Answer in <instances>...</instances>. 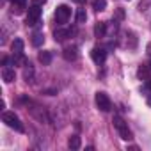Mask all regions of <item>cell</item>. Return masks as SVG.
I'll return each mask as SVG.
<instances>
[{
	"label": "cell",
	"instance_id": "obj_1",
	"mask_svg": "<svg viewBox=\"0 0 151 151\" xmlns=\"http://www.w3.org/2000/svg\"><path fill=\"white\" fill-rule=\"evenodd\" d=\"M114 126H116V130L119 132V137H121L123 140H132V132L128 130V124L124 123V119H123L121 116H116V117H114Z\"/></svg>",
	"mask_w": 151,
	"mask_h": 151
},
{
	"label": "cell",
	"instance_id": "obj_2",
	"mask_svg": "<svg viewBox=\"0 0 151 151\" xmlns=\"http://www.w3.org/2000/svg\"><path fill=\"white\" fill-rule=\"evenodd\" d=\"M2 121H4L9 128H14L16 132H23V124H22V121L18 119V116H16L14 112H4V114H2Z\"/></svg>",
	"mask_w": 151,
	"mask_h": 151
},
{
	"label": "cell",
	"instance_id": "obj_3",
	"mask_svg": "<svg viewBox=\"0 0 151 151\" xmlns=\"http://www.w3.org/2000/svg\"><path fill=\"white\" fill-rule=\"evenodd\" d=\"M71 18V9L68 7V6H59L57 9H55V22L59 23V25H66L68 23V20Z\"/></svg>",
	"mask_w": 151,
	"mask_h": 151
},
{
	"label": "cell",
	"instance_id": "obj_4",
	"mask_svg": "<svg viewBox=\"0 0 151 151\" xmlns=\"http://www.w3.org/2000/svg\"><path fill=\"white\" fill-rule=\"evenodd\" d=\"M39 18H41V6L32 4L29 7V13H27V25H30V27L37 25L39 23Z\"/></svg>",
	"mask_w": 151,
	"mask_h": 151
},
{
	"label": "cell",
	"instance_id": "obj_5",
	"mask_svg": "<svg viewBox=\"0 0 151 151\" xmlns=\"http://www.w3.org/2000/svg\"><path fill=\"white\" fill-rule=\"evenodd\" d=\"M96 105L101 112H109L112 109V101L105 93H96Z\"/></svg>",
	"mask_w": 151,
	"mask_h": 151
},
{
	"label": "cell",
	"instance_id": "obj_6",
	"mask_svg": "<svg viewBox=\"0 0 151 151\" xmlns=\"http://www.w3.org/2000/svg\"><path fill=\"white\" fill-rule=\"evenodd\" d=\"M91 57H93V60H94L96 64H103V62H105V59H107V50H105V48L96 46V48H93Z\"/></svg>",
	"mask_w": 151,
	"mask_h": 151
},
{
	"label": "cell",
	"instance_id": "obj_7",
	"mask_svg": "<svg viewBox=\"0 0 151 151\" xmlns=\"http://www.w3.org/2000/svg\"><path fill=\"white\" fill-rule=\"evenodd\" d=\"M73 34H75L73 29H59V30H55L53 37H55V41H64L66 37H71Z\"/></svg>",
	"mask_w": 151,
	"mask_h": 151
},
{
	"label": "cell",
	"instance_id": "obj_8",
	"mask_svg": "<svg viewBox=\"0 0 151 151\" xmlns=\"http://www.w3.org/2000/svg\"><path fill=\"white\" fill-rule=\"evenodd\" d=\"M77 57H78V48L75 46V45L64 48V59H66V60H75Z\"/></svg>",
	"mask_w": 151,
	"mask_h": 151
},
{
	"label": "cell",
	"instance_id": "obj_9",
	"mask_svg": "<svg viewBox=\"0 0 151 151\" xmlns=\"http://www.w3.org/2000/svg\"><path fill=\"white\" fill-rule=\"evenodd\" d=\"M2 78H4V82H6V84H11V82L16 78V73H14V69L6 66V68L2 69Z\"/></svg>",
	"mask_w": 151,
	"mask_h": 151
},
{
	"label": "cell",
	"instance_id": "obj_10",
	"mask_svg": "<svg viewBox=\"0 0 151 151\" xmlns=\"http://www.w3.org/2000/svg\"><path fill=\"white\" fill-rule=\"evenodd\" d=\"M105 32H107V25H105L103 22H98V23L94 25V36H96V37H103Z\"/></svg>",
	"mask_w": 151,
	"mask_h": 151
},
{
	"label": "cell",
	"instance_id": "obj_11",
	"mask_svg": "<svg viewBox=\"0 0 151 151\" xmlns=\"http://www.w3.org/2000/svg\"><path fill=\"white\" fill-rule=\"evenodd\" d=\"M68 146H69V149H80V146H82V140H80V137H77V135L69 137V140H68Z\"/></svg>",
	"mask_w": 151,
	"mask_h": 151
},
{
	"label": "cell",
	"instance_id": "obj_12",
	"mask_svg": "<svg viewBox=\"0 0 151 151\" xmlns=\"http://www.w3.org/2000/svg\"><path fill=\"white\" fill-rule=\"evenodd\" d=\"M13 53L14 55H22L23 53V41L22 39H14L13 41Z\"/></svg>",
	"mask_w": 151,
	"mask_h": 151
},
{
	"label": "cell",
	"instance_id": "obj_13",
	"mask_svg": "<svg viewBox=\"0 0 151 151\" xmlns=\"http://www.w3.org/2000/svg\"><path fill=\"white\" fill-rule=\"evenodd\" d=\"M39 62H43L45 66H48L52 62V52H46V50L39 52Z\"/></svg>",
	"mask_w": 151,
	"mask_h": 151
},
{
	"label": "cell",
	"instance_id": "obj_14",
	"mask_svg": "<svg viewBox=\"0 0 151 151\" xmlns=\"http://www.w3.org/2000/svg\"><path fill=\"white\" fill-rule=\"evenodd\" d=\"M43 43H45V36L41 32H34L32 34V45L34 46H41Z\"/></svg>",
	"mask_w": 151,
	"mask_h": 151
},
{
	"label": "cell",
	"instance_id": "obj_15",
	"mask_svg": "<svg viewBox=\"0 0 151 151\" xmlns=\"http://www.w3.org/2000/svg\"><path fill=\"white\" fill-rule=\"evenodd\" d=\"M107 0H93V9L94 11H105Z\"/></svg>",
	"mask_w": 151,
	"mask_h": 151
},
{
	"label": "cell",
	"instance_id": "obj_16",
	"mask_svg": "<svg viewBox=\"0 0 151 151\" xmlns=\"http://www.w3.org/2000/svg\"><path fill=\"white\" fill-rule=\"evenodd\" d=\"M139 77H140L142 80H147V78H149V68H147V66H140V68H139Z\"/></svg>",
	"mask_w": 151,
	"mask_h": 151
},
{
	"label": "cell",
	"instance_id": "obj_17",
	"mask_svg": "<svg viewBox=\"0 0 151 151\" xmlns=\"http://www.w3.org/2000/svg\"><path fill=\"white\" fill-rule=\"evenodd\" d=\"M86 20H87L86 9H78V13H77V22H78V23H86Z\"/></svg>",
	"mask_w": 151,
	"mask_h": 151
},
{
	"label": "cell",
	"instance_id": "obj_18",
	"mask_svg": "<svg viewBox=\"0 0 151 151\" xmlns=\"http://www.w3.org/2000/svg\"><path fill=\"white\" fill-rule=\"evenodd\" d=\"M11 4H14V6H22V7H25L27 6V0H9Z\"/></svg>",
	"mask_w": 151,
	"mask_h": 151
},
{
	"label": "cell",
	"instance_id": "obj_19",
	"mask_svg": "<svg viewBox=\"0 0 151 151\" xmlns=\"http://www.w3.org/2000/svg\"><path fill=\"white\" fill-rule=\"evenodd\" d=\"M46 2V0H32V4H36V6H43Z\"/></svg>",
	"mask_w": 151,
	"mask_h": 151
},
{
	"label": "cell",
	"instance_id": "obj_20",
	"mask_svg": "<svg viewBox=\"0 0 151 151\" xmlns=\"http://www.w3.org/2000/svg\"><path fill=\"white\" fill-rule=\"evenodd\" d=\"M146 89L151 91V78H147V84H146Z\"/></svg>",
	"mask_w": 151,
	"mask_h": 151
},
{
	"label": "cell",
	"instance_id": "obj_21",
	"mask_svg": "<svg viewBox=\"0 0 151 151\" xmlns=\"http://www.w3.org/2000/svg\"><path fill=\"white\" fill-rule=\"evenodd\" d=\"M146 52H147V53H149V55H151V43H149V45H147V48H146Z\"/></svg>",
	"mask_w": 151,
	"mask_h": 151
},
{
	"label": "cell",
	"instance_id": "obj_22",
	"mask_svg": "<svg viewBox=\"0 0 151 151\" xmlns=\"http://www.w3.org/2000/svg\"><path fill=\"white\" fill-rule=\"evenodd\" d=\"M73 2H77V4H84L86 0H73Z\"/></svg>",
	"mask_w": 151,
	"mask_h": 151
},
{
	"label": "cell",
	"instance_id": "obj_23",
	"mask_svg": "<svg viewBox=\"0 0 151 151\" xmlns=\"http://www.w3.org/2000/svg\"><path fill=\"white\" fill-rule=\"evenodd\" d=\"M147 103H149V105H151V96H149V98H147Z\"/></svg>",
	"mask_w": 151,
	"mask_h": 151
}]
</instances>
